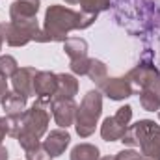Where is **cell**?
<instances>
[{
  "label": "cell",
  "instance_id": "1",
  "mask_svg": "<svg viewBox=\"0 0 160 160\" xmlns=\"http://www.w3.org/2000/svg\"><path fill=\"white\" fill-rule=\"evenodd\" d=\"M97 15L84 13V11H73L63 6H50L45 13V26L39 30L36 41L38 43H48V41H65L71 30H84L89 28L95 22Z\"/></svg>",
  "mask_w": 160,
  "mask_h": 160
},
{
  "label": "cell",
  "instance_id": "2",
  "mask_svg": "<svg viewBox=\"0 0 160 160\" xmlns=\"http://www.w3.org/2000/svg\"><path fill=\"white\" fill-rule=\"evenodd\" d=\"M48 121H50V114L47 110V102L36 101L30 110H24L19 121L17 136H15L24 151L39 145V138L47 132Z\"/></svg>",
  "mask_w": 160,
  "mask_h": 160
},
{
  "label": "cell",
  "instance_id": "3",
  "mask_svg": "<svg viewBox=\"0 0 160 160\" xmlns=\"http://www.w3.org/2000/svg\"><path fill=\"white\" fill-rule=\"evenodd\" d=\"M121 142L125 145H140L145 158L160 160V127L151 119H142L127 127Z\"/></svg>",
  "mask_w": 160,
  "mask_h": 160
},
{
  "label": "cell",
  "instance_id": "4",
  "mask_svg": "<svg viewBox=\"0 0 160 160\" xmlns=\"http://www.w3.org/2000/svg\"><path fill=\"white\" fill-rule=\"evenodd\" d=\"M102 112V95L97 89H91L86 93L82 104L77 108V118H75V127L80 138H88L95 132L97 121Z\"/></svg>",
  "mask_w": 160,
  "mask_h": 160
},
{
  "label": "cell",
  "instance_id": "5",
  "mask_svg": "<svg viewBox=\"0 0 160 160\" xmlns=\"http://www.w3.org/2000/svg\"><path fill=\"white\" fill-rule=\"evenodd\" d=\"M38 11H39V0H15L9 8V21L15 22L17 26L39 34V24L36 19Z\"/></svg>",
  "mask_w": 160,
  "mask_h": 160
},
{
  "label": "cell",
  "instance_id": "6",
  "mask_svg": "<svg viewBox=\"0 0 160 160\" xmlns=\"http://www.w3.org/2000/svg\"><path fill=\"white\" fill-rule=\"evenodd\" d=\"M128 82L132 84V88L138 89H151L160 95V71L151 63V62H142L140 65H136L128 75Z\"/></svg>",
  "mask_w": 160,
  "mask_h": 160
},
{
  "label": "cell",
  "instance_id": "7",
  "mask_svg": "<svg viewBox=\"0 0 160 160\" xmlns=\"http://www.w3.org/2000/svg\"><path fill=\"white\" fill-rule=\"evenodd\" d=\"M130 118H132V108L130 106H121L119 110L116 112V116L112 118H106L102 127H101V136L102 140L106 142H118L123 138L128 123H130Z\"/></svg>",
  "mask_w": 160,
  "mask_h": 160
},
{
  "label": "cell",
  "instance_id": "8",
  "mask_svg": "<svg viewBox=\"0 0 160 160\" xmlns=\"http://www.w3.org/2000/svg\"><path fill=\"white\" fill-rule=\"evenodd\" d=\"M58 91V75L50 71H38L34 80V95H38V101L50 104V101L56 97Z\"/></svg>",
  "mask_w": 160,
  "mask_h": 160
},
{
  "label": "cell",
  "instance_id": "9",
  "mask_svg": "<svg viewBox=\"0 0 160 160\" xmlns=\"http://www.w3.org/2000/svg\"><path fill=\"white\" fill-rule=\"evenodd\" d=\"M77 104L73 99H52L50 101V110L54 121L60 128H67L69 125H73V121L77 118Z\"/></svg>",
  "mask_w": 160,
  "mask_h": 160
},
{
  "label": "cell",
  "instance_id": "10",
  "mask_svg": "<svg viewBox=\"0 0 160 160\" xmlns=\"http://www.w3.org/2000/svg\"><path fill=\"white\" fill-rule=\"evenodd\" d=\"M0 34H2V38L6 39V43L11 45V47H24L26 43L36 41V38H38L36 32L26 30V28H22V26H17V24L11 22V21L0 24Z\"/></svg>",
  "mask_w": 160,
  "mask_h": 160
},
{
  "label": "cell",
  "instance_id": "11",
  "mask_svg": "<svg viewBox=\"0 0 160 160\" xmlns=\"http://www.w3.org/2000/svg\"><path fill=\"white\" fill-rule=\"evenodd\" d=\"M99 89H101L106 97H110L112 101H123V99L130 97V95H132V91H134L132 84L128 82L127 77L106 78L101 86H99Z\"/></svg>",
  "mask_w": 160,
  "mask_h": 160
},
{
  "label": "cell",
  "instance_id": "12",
  "mask_svg": "<svg viewBox=\"0 0 160 160\" xmlns=\"http://www.w3.org/2000/svg\"><path fill=\"white\" fill-rule=\"evenodd\" d=\"M38 75V69L36 67H21L17 69V73L11 77L13 80V91L21 93V95H34V80Z\"/></svg>",
  "mask_w": 160,
  "mask_h": 160
},
{
  "label": "cell",
  "instance_id": "13",
  "mask_svg": "<svg viewBox=\"0 0 160 160\" xmlns=\"http://www.w3.org/2000/svg\"><path fill=\"white\" fill-rule=\"evenodd\" d=\"M69 142H71V136L67 134V130L56 128V130H52V132L47 136V140L43 142V147H45V151L50 155V158H54V157H60V155L67 149Z\"/></svg>",
  "mask_w": 160,
  "mask_h": 160
},
{
  "label": "cell",
  "instance_id": "14",
  "mask_svg": "<svg viewBox=\"0 0 160 160\" xmlns=\"http://www.w3.org/2000/svg\"><path fill=\"white\" fill-rule=\"evenodd\" d=\"M26 95H21V93H17V91H8V95L4 97V101H2V106H4V110H6V116H9V118H19V116H22L24 114V108H26Z\"/></svg>",
  "mask_w": 160,
  "mask_h": 160
},
{
  "label": "cell",
  "instance_id": "15",
  "mask_svg": "<svg viewBox=\"0 0 160 160\" xmlns=\"http://www.w3.org/2000/svg\"><path fill=\"white\" fill-rule=\"evenodd\" d=\"M78 93V80L73 75H58V91L54 99H73Z\"/></svg>",
  "mask_w": 160,
  "mask_h": 160
},
{
  "label": "cell",
  "instance_id": "16",
  "mask_svg": "<svg viewBox=\"0 0 160 160\" xmlns=\"http://www.w3.org/2000/svg\"><path fill=\"white\" fill-rule=\"evenodd\" d=\"M63 50L71 58V62L88 58V43L80 38H67L63 41Z\"/></svg>",
  "mask_w": 160,
  "mask_h": 160
},
{
  "label": "cell",
  "instance_id": "17",
  "mask_svg": "<svg viewBox=\"0 0 160 160\" xmlns=\"http://www.w3.org/2000/svg\"><path fill=\"white\" fill-rule=\"evenodd\" d=\"M67 4L71 6H80V11L84 13H93V15H99L101 11H106L110 9V0H65Z\"/></svg>",
  "mask_w": 160,
  "mask_h": 160
},
{
  "label": "cell",
  "instance_id": "18",
  "mask_svg": "<svg viewBox=\"0 0 160 160\" xmlns=\"http://www.w3.org/2000/svg\"><path fill=\"white\" fill-rule=\"evenodd\" d=\"M71 160H99V149L91 143H78L71 151Z\"/></svg>",
  "mask_w": 160,
  "mask_h": 160
},
{
  "label": "cell",
  "instance_id": "19",
  "mask_svg": "<svg viewBox=\"0 0 160 160\" xmlns=\"http://www.w3.org/2000/svg\"><path fill=\"white\" fill-rule=\"evenodd\" d=\"M88 77L97 86H101L104 80L108 78V69H106V65L101 60H91L89 62V69H88Z\"/></svg>",
  "mask_w": 160,
  "mask_h": 160
},
{
  "label": "cell",
  "instance_id": "20",
  "mask_svg": "<svg viewBox=\"0 0 160 160\" xmlns=\"http://www.w3.org/2000/svg\"><path fill=\"white\" fill-rule=\"evenodd\" d=\"M140 104L147 112L160 110V95L151 89H140Z\"/></svg>",
  "mask_w": 160,
  "mask_h": 160
},
{
  "label": "cell",
  "instance_id": "21",
  "mask_svg": "<svg viewBox=\"0 0 160 160\" xmlns=\"http://www.w3.org/2000/svg\"><path fill=\"white\" fill-rule=\"evenodd\" d=\"M19 65H17V60L13 56H0V75L6 77V78H11L15 73H17Z\"/></svg>",
  "mask_w": 160,
  "mask_h": 160
},
{
  "label": "cell",
  "instance_id": "22",
  "mask_svg": "<svg viewBox=\"0 0 160 160\" xmlns=\"http://www.w3.org/2000/svg\"><path fill=\"white\" fill-rule=\"evenodd\" d=\"M26 160H50V155L45 151L43 143H39L38 147L26 151Z\"/></svg>",
  "mask_w": 160,
  "mask_h": 160
},
{
  "label": "cell",
  "instance_id": "23",
  "mask_svg": "<svg viewBox=\"0 0 160 160\" xmlns=\"http://www.w3.org/2000/svg\"><path fill=\"white\" fill-rule=\"evenodd\" d=\"M89 62H91V58H84V60L71 62V71H73L75 75H88V69H89Z\"/></svg>",
  "mask_w": 160,
  "mask_h": 160
},
{
  "label": "cell",
  "instance_id": "24",
  "mask_svg": "<svg viewBox=\"0 0 160 160\" xmlns=\"http://www.w3.org/2000/svg\"><path fill=\"white\" fill-rule=\"evenodd\" d=\"M140 157H142L140 153H136V151H132V149H127V151H119L118 157H116V160H138Z\"/></svg>",
  "mask_w": 160,
  "mask_h": 160
},
{
  "label": "cell",
  "instance_id": "25",
  "mask_svg": "<svg viewBox=\"0 0 160 160\" xmlns=\"http://www.w3.org/2000/svg\"><path fill=\"white\" fill-rule=\"evenodd\" d=\"M6 134H9V125H8V118H0V145L6 138Z\"/></svg>",
  "mask_w": 160,
  "mask_h": 160
},
{
  "label": "cell",
  "instance_id": "26",
  "mask_svg": "<svg viewBox=\"0 0 160 160\" xmlns=\"http://www.w3.org/2000/svg\"><path fill=\"white\" fill-rule=\"evenodd\" d=\"M6 95H8V80H6V77L0 75V102L4 101Z\"/></svg>",
  "mask_w": 160,
  "mask_h": 160
},
{
  "label": "cell",
  "instance_id": "27",
  "mask_svg": "<svg viewBox=\"0 0 160 160\" xmlns=\"http://www.w3.org/2000/svg\"><path fill=\"white\" fill-rule=\"evenodd\" d=\"M0 160H8V149L0 145Z\"/></svg>",
  "mask_w": 160,
  "mask_h": 160
},
{
  "label": "cell",
  "instance_id": "28",
  "mask_svg": "<svg viewBox=\"0 0 160 160\" xmlns=\"http://www.w3.org/2000/svg\"><path fill=\"white\" fill-rule=\"evenodd\" d=\"M99 160H116V157H102V158H99Z\"/></svg>",
  "mask_w": 160,
  "mask_h": 160
},
{
  "label": "cell",
  "instance_id": "29",
  "mask_svg": "<svg viewBox=\"0 0 160 160\" xmlns=\"http://www.w3.org/2000/svg\"><path fill=\"white\" fill-rule=\"evenodd\" d=\"M138 160H151V158H145V157L142 155V157H140V158H138Z\"/></svg>",
  "mask_w": 160,
  "mask_h": 160
},
{
  "label": "cell",
  "instance_id": "30",
  "mask_svg": "<svg viewBox=\"0 0 160 160\" xmlns=\"http://www.w3.org/2000/svg\"><path fill=\"white\" fill-rule=\"evenodd\" d=\"M2 41H4V38H2V34H0V48H2Z\"/></svg>",
  "mask_w": 160,
  "mask_h": 160
},
{
  "label": "cell",
  "instance_id": "31",
  "mask_svg": "<svg viewBox=\"0 0 160 160\" xmlns=\"http://www.w3.org/2000/svg\"><path fill=\"white\" fill-rule=\"evenodd\" d=\"M158 119H160V112H158Z\"/></svg>",
  "mask_w": 160,
  "mask_h": 160
},
{
  "label": "cell",
  "instance_id": "32",
  "mask_svg": "<svg viewBox=\"0 0 160 160\" xmlns=\"http://www.w3.org/2000/svg\"><path fill=\"white\" fill-rule=\"evenodd\" d=\"M119 2H121V0H119Z\"/></svg>",
  "mask_w": 160,
  "mask_h": 160
}]
</instances>
